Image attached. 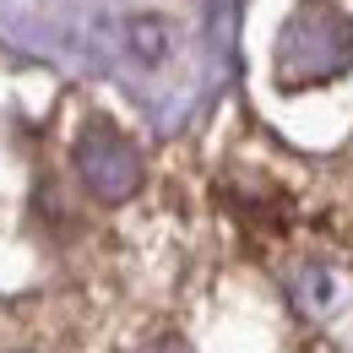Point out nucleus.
Wrapping results in <instances>:
<instances>
[{"label":"nucleus","mask_w":353,"mask_h":353,"mask_svg":"<svg viewBox=\"0 0 353 353\" xmlns=\"http://www.w3.org/2000/svg\"><path fill=\"white\" fill-rule=\"evenodd\" d=\"M131 49L141 54V60H163L169 39H163V28H158L152 17H141V22H131Z\"/></svg>","instance_id":"3"},{"label":"nucleus","mask_w":353,"mask_h":353,"mask_svg":"<svg viewBox=\"0 0 353 353\" xmlns=\"http://www.w3.org/2000/svg\"><path fill=\"white\" fill-rule=\"evenodd\" d=\"M141 353H190V348H185V343H179V337H158V343H152V348H141Z\"/></svg>","instance_id":"5"},{"label":"nucleus","mask_w":353,"mask_h":353,"mask_svg":"<svg viewBox=\"0 0 353 353\" xmlns=\"http://www.w3.org/2000/svg\"><path fill=\"white\" fill-rule=\"evenodd\" d=\"M299 294H305V310H326V299H332L326 272H305V277H299Z\"/></svg>","instance_id":"4"},{"label":"nucleus","mask_w":353,"mask_h":353,"mask_svg":"<svg viewBox=\"0 0 353 353\" xmlns=\"http://www.w3.org/2000/svg\"><path fill=\"white\" fill-rule=\"evenodd\" d=\"M77 174L109 207L114 201H131L136 190H141V152H136V141L120 125L88 120L82 136H77Z\"/></svg>","instance_id":"2"},{"label":"nucleus","mask_w":353,"mask_h":353,"mask_svg":"<svg viewBox=\"0 0 353 353\" xmlns=\"http://www.w3.org/2000/svg\"><path fill=\"white\" fill-rule=\"evenodd\" d=\"M277 82L283 88H315L353 71V17L337 0H305L277 33Z\"/></svg>","instance_id":"1"}]
</instances>
